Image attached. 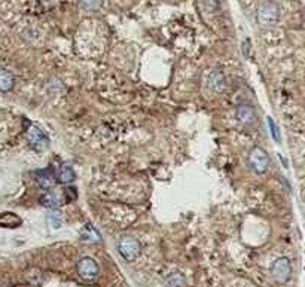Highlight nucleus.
<instances>
[{
    "instance_id": "6",
    "label": "nucleus",
    "mask_w": 305,
    "mask_h": 287,
    "mask_svg": "<svg viewBox=\"0 0 305 287\" xmlns=\"http://www.w3.org/2000/svg\"><path fill=\"white\" fill-rule=\"evenodd\" d=\"M26 135H27L29 141L32 143V146H33L36 151H44V149L48 148V145H49V140H48V137L44 134V131L39 129V128L35 126V125H30V126H29Z\"/></svg>"
},
{
    "instance_id": "1",
    "label": "nucleus",
    "mask_w": 305,
    "mask_h": 287,
    "mask_svg": "<svg viewBox=\"0 0 305 287\" xmlns=\"http://www.w3.org/2000/svg\"><path fill=\"white\" fill-rule=\"evenodd\" d=\"M118 251L125 260L132 262L140 253V244L132 237H122L118 243Z\"/></svg>"
},
{
    "instance_id": "3",
    "label": "nucleus",
    "mask_w": 305,
    "mask_h": 287,
    "mask_svg": "<svg viewBox=\"0 0 305 287\" xmlns=\"http://www.w3.org/2000/svg\"><path fill=\"white\" fill-rule=\"evenodd\" d=\"M290 262L286 257H280L274 262L272 268H271V275L277 283H286L290 278Z\"/></svg>"
},
{
    "instance_id": "13",
    "label": "nucleus",
    "mask_w": 305,
    "mask_h": 287,
    "mask_svg": "<svg viewBox=\"0 0 305 287\" xmlns=\"http://www.w3.org/2000/svg\"><path fill=\"white\" fill-rule=\"evenodd\" d=\"M210 86H212V89H215L216 92L225 91V89L228 88V81H226L225 75L220 73V72L213 73V75L210 76Z\"/></svg>"
},
{
    "instance_id": "16",
    "label": "nucleus",
    "mask_w": 305,
    "mask_h": 287,
    "mask_svg": "<svg viewBox=\"0 0 305 287\" xmlns=\"http://www.w3.org/2000/svg\"><path fill=\"white\" fill-rule=\"evenodd\" d=\"M167 284L170 287H183L185 284V280L180 274H173L170 275V278L167 280Z\"/></svg>"
},
{
    "instance_id": "15",
    "label": "nucleus",
    "mask_w": 305,
    "mask_h": 287,
    "mask_svg": "<svg viewBox=\"0 0 305 287\" xmlns=\"http://www.w3.org/2000/svg\"><path fill=\"white\" fill-rule=\"evenodd\" d=\"M48 225L51 228H60L61 226V214L57 210H51L48 213Z\"/></svg>"
},
{
    "instance_id": "5",
    "label": "nucleus",
    "mask_w": 305,
    "mask_h": 287,
    "mask_svg": "<svg viewBox=\"0 0 305 287\" xmlns=\"http://www.w3.org/2000/svg\"><path fill=\"white\" fill-rule=\"evenodd\" d=\"M78 274L87 281H94L98 277V265L94 259L84 257L78 262Z\"/></svg>"
},
{
    "instance_id": "12",
    "label": "nucleus",
    "mask_w": 305,
    "mask_h": 287,
    "mask_svg": "<svg viewBox=\"0 0 305 287\" xmlns=\"http://www.w3.org/2000/svg\"><path fill=\"white\" fill-rule=\"evenodd\" d=\"M35 177H36V183L42 189H49L54 185V177H52V174L48 170H42V171L35 173Z\"/></svg>"
},
{
    "instance_id": "8",
    "label": "nucleus",
    "mask_w": 305,
    "mask_h": 287,
    "mask_svg": "<svg viewBox=\"0 0 305 287\" xmlns=\"http://www.w3.org/2000/svg\"><path fill=\"white\" fill-rule=\"evenodd\" d=\"M41 203L46 208L55 210V208H58L60 205L63 204V200H61V195L58 192H46V194L42 195Z\"/></svg>"
},
{
    "instance_id": "10",
    "label": "nucleus",
    "mask_w": 305,
    "mask_h": 287,
    "mask_svg": "<svg viewBox=\"0 0 305 287\" xmlns=\"http://www.w3.org/2000/svg\"><path fill=\"white\" fill-rule=\"evenodd\" d=\"M21 225V219L15 213H2L0 214V226L2 228H18Z\"/></svg>"
},
{
    "instance_id": "11",
    "label": "nucleus",
    "mask_w": 305,
    "mask_h": 287,
    "mask_svg": "<svg viewBox=\"0 0 305 287\" xmlns=\"http://www.w3.org/2000/svg\"><path fill=\"white\" fill-rule=\"evenodd\" d=\"M14 85H15L14 75L6 69H0V91L8 92L14 88Z\"/></svg>"
},
{
    "instance_id": "7",
    "label": "nucleus",
    "mask_w": 305,
    "mask_h": 287,
    "mask_svg": "<svg viewBox=\"0 0 305 287\" xmlns=\"http://www.w3.org/2000/svg\"><path fill=\"white\" fill-rule=\"evenodd\" d=\"M235 116L241 123L250 125V123H255V121H256V110H255V107H252L249 104H241V106L237 107Z\"/></svg>"
},
{
    "instance_id": "14",
    "label": "nucleus",
    "mask_w": 305,
    "mask_h": 287,
    "mask_svg": "<svg viewBox=\"0 0 305 287\" xmlns=\"http://www.w3.org/2000/svg\"><path fill=\"white\" fill-rule=\"evenodd\" d=\"M104 0H79V6L81 9L87 11V12H92V11H98L101 9Z\"/></svg>"
},
{
    "instance_id": "2",
    "label": "nucleus",
    "mask_w": 305,
    "mask_h": 287,
    "mask_svg": "<svg viewBox=\"0 0 305 287\" xmlns=\"http://www.w3.org/2000/svg\"><path fill=\"white\" fill-rule=\"evenodd\" d=\"M278 17H280V12H278V6L275 3H271V2L262 3L258 9V21L262 26L274 24L278 20Z\"/></svg>"
},
{
    "instance_id": "17",
    "label": "nucleus",
    "mask_w": 305,
    "mask_h": 287,
    "mask_svg": "<svg viewBox=\"0 0 305 287\" xmlns=\"http://www.w3.org/2000/svg\"><path fill=\"white\" fill-rule=\"evenodd\" d=\"M266 122H268V128H269V131H271V135L274 137V140H275V141H278V140H280V135H278V128H277V125L274 123V121H272L271 118H268V119H266Z\"/></svg>"
},
{
    "instance_id": "9",
    "label": "nucleus",
    "mask_w": 305,
    "mask_h": 287,
    "mask_svg": "<svg viewBox=\"0 0 305 287\" xmlns=\"http://www.w3.org/2000/svg\"><path fill=\"white\" fill-rule=\"evenodd\" d=\"M76 174H75V170L67 164H63L58 170V174H57V179L60 183L63 185H67V183H72L75 180Z\"/></svg>"
},
{
    "instance_id": "4",
    "label": "nucleus",
    "mask_w": 305,
    "mask_h": 287,
    "mask_svg": "<svg viewBox=\"0 0 305 287\" xmlns=\"http://www.w3.org/2000/svg\"><path fill=\"white\" fill-rule=\"evenodd\" d=\"M249 164L256 171V173H265L266 168L269 167V158L268 154L262 148H253L249 154Z\"/></svg>"
}]
</instances>
